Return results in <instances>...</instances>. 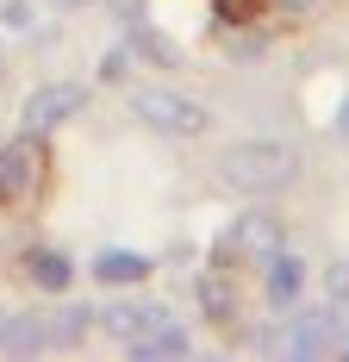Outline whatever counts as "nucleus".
I'll use <instances>...</instances> for the list:
<instances>
[{"instance_id":"f257e3e1","label":"nucleus","mask_w":349,"mask_h":362,"mask_svg":"<svg viewBox=\"0 0 349 362\" xmlns=\"http://www.w3.org/2000/svg\"><path fill=\"white\" fill-rule=\"evenodd\" d=\"M300 175V150L275 144V138H249V144H231L225 163H218V181L237 187V194H275Z\"/></svg>"},{"instance_id":"f03ea898","label":"nucleus","mask_w":349,"mask_h":362,"mask_svg":"<svg viewBox=\"0 0 349 362\" xmlns=\"http://www.w3.org/2000/svg\"><path fill=\"white\" fill-rule=\"evenodd\" d=\"M131 119L162 132V138H200L212 125V112L187 94H174V88H131Z\"/></svg>"},{"instance_id":"7ed1b4c3","label":"nucleus","mask_w":349,"mask_h":362,"mask_svg":"<svg viewBox=\"0 0 349 362\" xmlns=\"http://www.w3.org/2000/svg\"><path fill=\"white\" fill-rule=\"evenodd\" d=\"M81 107H88V88H81V81H37L32 94H25V107H19V125H25L32 138H44V132L81 119Z\"/></svg>"},{"instance_id":"20e7f679","label":"nucleus","mask_w":349,"mask_h":362,"mask_svg":"<svg viewBox=\"0 0 349 362\" xmlns=\"http://www.w3.org/2000/svg\"><path fill=\"white\" fill-rule=\"evenodd\" d=\"M343 313L337 306H306V313H293L287 319V337H280V350L287 356H324V350H337L343 344Z\"/></svg>"},{"instance_id":"39448f33","label":"nucleus","mask_w":349,"mask_h":362,"mask_svg":"<svg viewBox=\"0 0 349 362\" xmlns=\"http://www.w3.org/2000/svg\"><path fill=\"white\" fill-rule=\"evenodd\" d=\"M37 175H44V150L25 132V138H13V144L0 150V200H25L37 187Z\"/></svg>"},{"instance_id":"423d86ee","label":"nucleus","mask_w":349,"mask_h":362,"mask_svg":"<svg viewBox=\"0 0 349 362\" xmlns=\"http://www.w3.org/2000/svg\"><path fill=\"white\" fill-rule=\"evenodd\" d=\"M169 319H174V313L162 306V300H125V306H112V313H100V325L112 331V337H119L125 350H131L138 337H150L156 325H169Z\"/></svg>"},{"instance_id":"0eeeda50","label":"nucleus","mask_w":349,"mask_h":362,"mask_svg":"<svg viewBox=\"0 0 349 362\" xmlns=\"http://www.w3.org/2000/svg\"><path fill=\"white\" fill-rule=\"evenodd\" d=\"M280 238H287V231H280L275 213H244L237 225H231V250L249 256V262H268V256L280 250Z\"/></svg>"},{"instance_id":"6e6552de","label":"nucleus","mask_w":349,"mask_h":362,"mask_svg":"<svg viewBox=\"0 0 349 362\" xmlns=\"http://www.w3.org/2000/svg\"><path fill=\"white\" fill-rule=\"evenodd\" d=\"M262 269H268V275H262V288H268V306H293V300L306 293V256L275 250Z\"/></svg>"},{"instance_id":"1a4fd4ad","label":"nucleus","mask_w":349,"mask_h":362,"mask_svg":"<svg viewBox=\"0 0 349 362\" xmlns=\"http://www.w3.org/2000/svg\"><path fill=\"white\" fill-rule=\"evenodd\" d=\"M0 350H13V356L50 350V319H44V313H6V319H0Z\"/></svg>"},{"instance_id":"9d476101","label":"nucleus","mask_w":349,"mask_h":362,"mask_svg":"<svg viewBox=\"0 0 349 362\" xmlns=\"http://www.w3.org/2000/svg\"><path fill=\"white\" fill-rule=\"evenodd\" d=\"M150 269H156V262H150L143 250H100L94 256V275H100L106 288H138Z\"/></svg>"},{"instance_id":"9b49d317","label":"nucleus","mask_w":349,"mask_h":362,"mask_svg":"<svg viewBox=\"0 0 349 362\" xmlns=\"http://www.w3.org/2000/svg\"><path fill=\"white\" fill-rule=\"evenodd\" d=\"M187 350H194V337L174 325V319H169V325H156L150 337H138V344H131V356H138V362H169V356H187Z\"/></svg>"},{"instance_id":"f8f14e48","label":"nucleus","mask_w":349,"mask_h":362,"mask_svg":"<svg viewBox=\"0 0 349 362\" xmlns=\"http://www.w3.org/2000/svg\"><path fill=\"white\" fill-rule=\"evenodd\" d=\"M25 275H32L44 293H63V288L75 281V262H69L63 250H32V256H25Z\"/></svg>"},{"instance_id":"ddd939ff","label":"nucleus","mask_w":349,"mask_h":362,"mask_svg":"<svg viewBox=\"0 0 349 362\" xmlns=\"http://www.w3.org/2000/svg\"><path fill=\"white\" fill-rule=\"evenodd\" d=\"M94 319H100L94 306H63V313L50 319V344H81V337L94 331Z\"/></svg>"},{"instance_id":"4468645a","label":"nucleus","mask_w":349,"mask_h":362,"mask_svg":"<svg viewBox=\"0 0 349 362\" xmlns=\"http://www.w3.org/2000/svg\"><path fill=\"white\" fill-rule=\"evenodd\" d=\"M324 288H331V306H337V313L349 319V262H337V269L324 275Z\"/></svg>"},{"instance_id":"2eb2a0df","label":"nucleus","mask_w":349,"mask_h":362,"mask_svg":"<svg viewBox=\"0 0 349 362\" xmlns=\"http://www.w3.org/2000/svg\"><path fill=\"white\" fill-rule=\"evenodd\" d=\"M0 25H6V32H32V6H25V0H6Z\"/></svg>"},{"instance_id":"dca6fc26","label":"nucleus","mask_w":349,"mask_h":362,"mask_svg":"<svg viewBox=\"0 0 349 362\" xmlns=\"http://www.w3.org/2000/svg\"><path fill=\"white\" fill-rule=\"evenodd\" d=\"M125 63H131V50L119 44V50H106V63H100V75L106 81H125Z\"/></svg>"},{"instance_id":"f3484780","label":"nucleus","mask_w":349,"mask_h":362,"mask_svg":"<svg viewBox=\"0 0 349 362\" xmlns=\"http://www.w3.org/2000/svg\"><path fill=\"white\" fill-rule=\"evenodd\" d=\"M337 132H349V100H343V112H337Z\"/></svg>"},{"instance_id":"a211bd4d","label":"nucleus","mask_w":349,"mask_h":362,"mask_svg":"<svg viewBox=\"0 0 349 362\" xmlns=\"http://www.w3.org/2000/svg\"><path fill=\"white\" fill-rule=\"evenodd\" d=\"M57 6H69V13H75V6H94V0H57Z\"/></svg>"},{"instance_id":"6ab92c4d","label":"nucleus","mask_w":349,"mask_h":362,"mask_svg":"<svg viewBox=\"0 0 349 362\" xmlns=\"http://www.w3.org/2000/svg\"><path fill=\"white\" fill-rule=\"evenodd\" d=\"M287 6H312V0H287Z\"/></svg>"}]
</instances>
